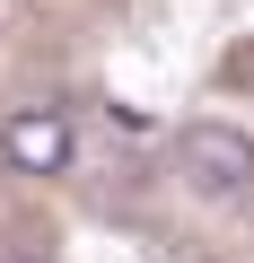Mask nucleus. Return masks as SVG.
<instances>
[{"mask_svg": "<svg viewBox=\"0 0 254 263\" xmlns=\"http://www.w3.org/2000/svg\"><path fill=\"white\" fill-rule=\"evenodd\" d=\"M0 158H9L18 176H62V167H70V123L44 114V105L9 114V123H0Z\"/></svg>", "mask_w": 254, "mask_h": 263, "instance_id": "f03ea898", "label": "nucleus"}, {"mask_svg": "<svg viewBox=\"0 0 254 263\" xmlns=\"http://www.w3.org/2000/svg\"><path fill=\"white\" fill-rule=\"evenodd\" d=\"M184 167H193V184H202L210 202H228V193H245V176H254V141L228 132V123H193V132H184Z\"/></svg>", "mask_w": 254, "mask_h": 263, "instance_id": "f257e3e1", "label": "nucleus"}, {"mask_svg": "<svg viewBox=\"0 0 254 263\" xmlns=\"http://www.w3.org/2000/svg\"><path fill=\"white\" fill-rule=\"evenodd\" d=\"M0 263H44V246H9V254H0Z\"/></svg>", "mask_w": 254, "mask_h": 263, "instance_id": "7ed1b4c3", "label": "nucleus"}]
</instances>
